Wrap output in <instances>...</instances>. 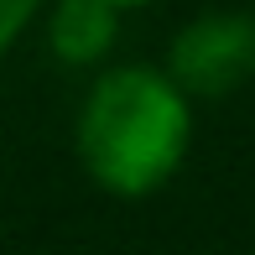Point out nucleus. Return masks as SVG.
<instances>
[{"instance_id": "obj_1", "label": "nucleus", "mask_w": 255, "mask_h": 255, "mask_svg": "<svg viewBox=\"0 0 255 255\" xmlns=\"http://www.w3.org/2000/svg\"><path fill=\"white\" fill-rule=\"evenodd\" d=\"M73 146L89 182L115 198H146L172 182L193 146V99L172 84L167 68H104L78 104Z\"/></svg>"}, {"instance_id": "obj_5", "label": "nucleus", "mask_w": 255, "mask_h": 255, "mask_svg": "<svg viewBox=\"0 0 255 255\" xmlns=\"http://www.w3.org/2000/svg\"><path fill=\"white\" fill-rule=\"evenodd\" d=\"M110 5H120V10H130V5H156V0H110Z\"/></svg>"}, {"instance_id": "obj_3", "label": "nucleus", "mask_w": 255, "mask_h": 255, "mask_svg": "<svg viewBox=\"0 0 255 255\" xmlns=\"http://www.w3.org/2000/svg\"><path fill=\"white\" fill-rule=\"evenodd\" d=\"M120 42V5L110 0H57L47 10V47L68 68H99Z\"/></svg>"}, {"instance_id": "obj_4", "label": "nucleus", "mask_w": 255, "mask_h": 255, "mask_svg": "<svg viewBox=\"0 0 255 255\" xmlns=\"http://www.w3.org/2000/svg\"><path fill=\"white\" fill-rule=\"evenodd\" d=\"M37 10H42V0H0V52L16 47V37L37 21Z\"/></svg>"}, {"instance_id": "obj_2", "label": "nucleus", "mask_w": 255, "mask_h": 255, "mask_svg": "<svg viewBox=\"0 0 255 255\" xmlns=\"http://www.w3.org/2000/svg\"><path fill=\"white\" fill-rule=\"evenodd\" d=\"M167 73L188 99H229L255 78V16L203 10L172 37Z\"/></svg>"}]
</instances>
